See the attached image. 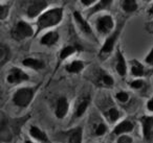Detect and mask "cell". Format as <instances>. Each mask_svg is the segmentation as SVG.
<instances>
[{
  "mask_svg": "<svg viewBox=\"0 0 153 143\" xmlns=\"http://www.w3.org/2000/svg\"><path fill=\"white\" fill-rule=\"evenodd\" d=\"M58 39H59V34H58L57 32H49L42 37V39H41V44L51 46V45H53L57 42Z\"/></svg>",
  "mask_w": 153,
  "mask_h": 143,
  "instance_id": "obj_11",
  "label": "cell"
},
{
  "mask_svg": "<svg viewBox=\"0 0 153 143\" xmlns=\"http://www.w3.org/2000/svg\"><path fill=\"white\" fill-rule=\"evenodd\" d=\"M122 7H123V10L125 12H127V13H132V12H134L137 9V3H136V1H134V0H125V1H123Z\"/></svg>",
  "mask_w": 153,
  "mask_h": 143,
  "instance_id": "obj_22",
  "label": "cell"
},
{
  "mask_svg": "<svg viewBox=\"0 0 153 143\" xmlns=\"http://www.w3.org/2000/svg\"><path fill=\"white\" fill-rule=\"evenodd\" d=\"M23 65L26 66V67L33 68V69H41V68H44V63L40 60L37 59H25L23 62Z\"/></svg>",
  "mask_w": 153,
  "mask_h": 143,
  "instance_id": "obj_16",
  "label": "cell"
},
{
  "mask_svg": "<svg viewBox=\"0 0 153 143\" xmlns=\"http://www.w3.org/2000/svg\"><path fill=\"white\" fill-rule=\"evenodd\" d=\"M9 12H10L9 5H3V4L0 5V19L4 20L7 17V15H9Z\"/></svg>",
  "mask_w": 153,
  "mask_h": 143,
  "instance_id": "obj_26",
  "label": "cell"
},
{
  "mask_svg": "<svg viewBox=\"0 0 153 143\" xmlns=\"http://www.w3.org/2000/svg\"><path fill=\"white\" fill-rule=\"evenodd\" d=\"M68 111V101L66 100L65 97L59 98L57 102V108H56V116L60 119L65 117L66 113Z\"/></svg>",
  "mask_w": 153,
  "mask_h": 143,
  "instance_id": "obj_9",
  "label": "cell"
},
{
  "mask_svg": "<svg viewBox=\"0 0 153 143\" xmlns=\"http://www.w3.org/2000/svg\"><path fill=\"white\" fill-rule=\"evenodd\" d=\"M105 132H106V125H105V124L100 123L98 126H97L96 134L98 135V136H102V135H104Z\"/></svg>",
  "mask_w": 153,
  "mask_h": 143,
  "instance_id": "obj_28",
  "label": "cell"
},
{
  "mask_svg": "<svg viewBox=\"0 0 153 143\" xmlns=\"http://www.w3.org/2000/svg\"><path fill=\"white\" fill-rule=\"evenodd\" d=\"M36 92L35 88H21L18 89L13 95V101L18 107L25 108L32 101L33 97Z\"/></svg>",
  "mask_w": 153,
  "mask_h": 143,
  "instance_id": "obj_3",
  "label": "cell"
},
{
  "mask_svg": "<svg viewBox=\"0 0 153 143\" xmlns=\"http://www.w3.org/2000/svg\"><path fill=\"white\" fill-rule=\"evenodd\" d=\"M47 1H34L30 3V5L27 9V16L30 18H35L47 7Z\"/></svg>",
  "mask_w": 153,
  "mask_h": 143,
  "instance_id": "obj_7",
  "label": "cell"
},
{
  "mask_svg": "<svg viewBox=\"0 0 153 143\" xmlns=\"http://www.w3.org/2000/svg\"><path fill=\"white\" fill-rule=\"evenodd\" d=\"M131 87L134 89H140L143 87V80H133L131 83Z\"/></svg>",
  "mask_w": 153,
  "mask_h": 143,
  "instance_id": "obj_31",
  "label": "cell"
},
{
  "mask_svg": "<svg viewBox=\"0 0 153 143\" xmlns=\"http://www.w3.org/2000/svg\"><path fill=\"white\" fill-rule=\"evenodd\" d=\"M76 47H74V46H66V47H64L63 49H62V51H61V53H60V60H65L67 57H69V55H71L72 53H74L76 52Z\"/></svg>",
  "mask_w": 153,
  "mask_h": 143,
  "instance_id": "obj_24",
  "label": "cell"
},
{
  "mask_svg": "<svg viewBox=\"0 0 153 143\" xmlns=\"http://www.w3.org/2000/svg\"><path fill=\"white\" fill-rule=\"evenodd\" d=\"M132 128H133V124L130 121H128V120H126V121L121 122L117 126H115L113 133H114L115 135H121V134H124V133L131 132Z\"/></svg>",
  "mask_w": 153,
  "mask_h": 143,
  "instance_id": "obj_12",
  "label": "cell"
},
{
  "mask_svg": "<svg viewBox=\"0 0 153 143\" xmlns=\"http://www.w3.org/2000/svg\"><path fill=\"white\" fill-rule=\"evenodd\" d=\"M88 103H89V99L88 98H84L78 103L76 108V117H81L84 114V112L86 111L88 107Z\"/></svg>",
  "mask_w": 153,
  "mask_h": 143,
  "instance_id": "obj_20",
  "label": "cell"
},
{
  "mask_svg": "<svg viewBox=\"0 0 153 143\" xmlns=\"http://www.w3.org/2000/svg\"><path fill=\"white\" fill-rule=\"evenodd\" d=\"M106 115H107V117H108V119L110 120V121H115V120H117V118H119L120 113H119V111H117V109L112 108V109H110L108 112H107Z\"/></svg>",
  "mask_w": 153,
  "mask_h": 143,
  "instance_id": "obj_25",
  "label": "cell"
},
{
  "mask_svg": "<svg viewBox=\"0 0 153 143\" xmlns=\"http://www.w3.org/2000/svg\"><path fill=\"white\" fill-rule=\"evenodd\" d=\"M146 62L150 65H153V49L150 51V53L148 55V57H146Z\"/></svg>",
  "mask_w": 153,
  "mask_h": 143,
  "instance_id": "obj_32",
  "label": "cell"
},
{
  "mask_svg": "<svg viewBox=\"0 0 153 143\" xmlns=\"http://www.w3.org/2000/svg\"><path fill=\"white\" fill-rule=\"evenodd\" d=\"M10 55H11V52H10L9 47H7L5 45H1L0 46V65H4L10 60Z\"/></svg>",
  "mask_w": 153,
  "mask_h": 143,
  "instance_id": "obj_19",
  "label": "cell"
},
{
  "mask_svg": "<svg viewBox=\"0 0 153 143\" xmlns=\"http://www.w3.org/2000/svg\"><path fill=\"white\" fill-rule=\"evenodd\" d=\"M26 143H32V142H30V141H26Z\"/></svg>",
  "mask_w": 153,
  "mask_h": 143,
  "instance_id": "obj_36",
  "label": "cell"
},
{
  "mask_svg": "<svg viewBox=\"0 0 153 143\" xmlns=\"http://www.w3.org/2000/svg\"><path fill=\"white\" fill-rule=\"evenodd\" d=\"M113 28V19L111 16H102L97 20V29L100 34H107Z\"/></svg>",
  "mask_w": 153,
  "mask_h": 143,
  "instance_id": "obj_5",
  "label": "cell"
},
{
  "mask_svg": "<svg viewBox=\"0 0 153 143\" xmlns=\"http://www.w3.org/2000/svg\"><path fill=\"white\" fill-rule=\"evenodd\" d=\"M140 122H142L144 137L147 140H150L151 135H152V128H153V117L144 116V117L140 119Z\"/></svg>",
  "mask_w": 153,
  "mask_h": 143,
  "instance_id": "obj_8",
  "label": "cell"
},
{
  "mask_svg": "<svg viewBox=\"0 0 153 143\" xmlns=\"http://www.w3.org/2000/svg\"><path fill=\"white\" fill-rule=\"evenodd\" d=\"M63 18V10L61 7H56V9L49 10V11L43 13L38 19V32L45 28L51 27L61 22Z\"/></svg>",
  "mask_w": 153,
  "mask_h": 143,
  "instance_id": "obj_2",
  "label": "cell"
},
{
  "mask_svg": "<svg viewBox=\"0 0 153 143\" xmlns=\"http://www.w3.org/2000/svg\"><path fill=\"white\" fill-rule=\"evenodd\" d=\"M149 14H150V15H152V16H153V5L150 7V10H149Z\"/></svg>",
  "mask_w": 153,
  "mask_h": 143,
  "instance_id": "obj_35",
  "label": "cell"
},
{
  "mask_svg": "<svg viewBox=\"0 0 153 143\" xmlns=\"http://www.w3.org/2000/svg\"><path fill=\"white\" fill-rule=\"evenodd\" d=\"M74 19H76L78 25H79L80 28L82 29V32H86V34H90L91 29H90V27H89V25H88L87 22H86L85 20L83 19V17L81 16V14H80L79 12H74Z\"/></svg>",
  "mask_w": 153,
  "mask_h": 143,
  "instance_id": "obj_13",
  "label": "cell"
},
{
  "mask_svg": "<svg viewBox=\"0 0 153 143\" xmlns=\"http://www.w3.org/2000/svg\"><path fill=\"white\" fill-rule=\"evenodd\" d=\"M144 67H143L142 64H140L137 61H134L132 64L131 68V73L134 76H143L144 75Z\"/></svg>",
  "mask_w": 153,
  "mask_h": 143,
  "instance_id": "obj_23",
  "label": "cell"
},
{
  "mask_svg": "<svg viewBox=\"0 0 153 143\" xmlns=\"http://www.w3.org/2000/svg\"><path fill=\"white\" fill-rule=\"evenodd\" d=\"M117 143H132V139L131 137L124 135V136L120 137L119 140H117Z\"/></svg>",
  "mask_w": 153,
  "mask_h": 143,
  "instance_id": "obj_30",
  "label": "cell"
},
{
  "mask_svg": "<svg viewBox=\"0 0 153 143\" xmlns=\"http://www.w3.org/2000/svg\"><path fill=\"white\" fill-rule=\"evenodd\" d=\"M33 35H34V30L32 26L24 21H19L18 23H16L12 29V37L16 41H21L23 39L30 38Z\"/></svg>",
  "mask_w": 153,
  "mask_h": 143,
  "instance_id": "obj_4",
  "label": "cell"
},
{
  "mask_svg": "<svg viewBox=\"0 0 153 143\" xmlns=\"http://www.w3.org/2000/svg\"><path fill=\"white\" fill-rule=\"evenodd\" d=\"M84 68V63L81 61H74L66 66V70L71 73H79Z\"/></svg>",
  "mask_w": 153,
  "mask_h": 143,
  "instance_id": "obj_17",
  "label": "cell"
},
{
  "mask_svg": "<svg viewBox=\"0 0 153 143\" xmlns=\"http://www.w3.org/2000/svg\"><path fill=\"white\" fill-rule=\"evenodd\" d=\"M27 80L28 75L26 73H24L19 68H12L9 75H7V82L10 84H18V83H21L23 80Z\"/></svg>",
  "mask_w": 153,
  "mask_h": 143,
  "instance_id": "obj_6",
  "label": "cell"
},
{
  "mask_svg": "<svg viewBox=\"0 0 153 143\" xmlns=\"http://www.w3.org/2000/svg\"><path fill=\"white\" fill-rule=\"evenodd\" d=\"M117 71L120 75L124 76L126 74V70H127V68H126V62H125V60H124L123 55H122V52L120 50L117 52Z\"/></svg>",
  "mask_w": 153,
  "mask_h": 143,
  "instance_id": "obj_14",
  "label": "cell"
},
{
  "mask_svg": "<svg viewBox=\"0 0 153 143\" xmlns=\"http://www.w3.org/2000/svg\"><path fill=\"white\" fill-rule=\"evenodd\" d=\"M111 4V1L110 0H102V1H99L98 3H97L96 5H94V7H92L91 10L89 11V15H91V14L96 13V12H99V11H102V10H105L107 9V7H109V5Z\"/></svg>",
  "mask_w": 153,
  "mask_h": 143,
  "instance_id": "obj_21",
  "label": "cell"
},
{
  "mask_svg": "<svg viewBox=\"0 0 153 143\" xmlns=\"http://www.w3.org/2000/svg\"><path fill=\"white\" fill-rule=\"evenodd\" d=\"M117 98L122 102H125V101L128 100V94L126 92H120L117 94Z\"/></svg>",
  "mask_w": 153,
  "mask_h": 143,
  "instance_id": "obj_29",
  "label": "cell"
},
{
  "mask_svg": "<svg viewBox=\"0 0 153 143\" xmlns=\"http://www.w3.org/2000/svg\"><path fill=\"white\" fill-rule=\"evenodd\" d=\"M69 143H82V128H76L69 134Z\"/></svg>",
  "mask_w": 153,
  "mask_h": 143,
  "instance_id": "obj_18",
  "label": "cell"
},
{
  "mask_svg": "<svg viewBox=\"0 0 153 143\" xmlns=\"http://www.w3.org/2000/svg\"><path fill=\"white\" fill-rule=\"evenodd\" d=\"M94 1V0H82L81 1V3L82 4H84V5H90V4H92Z\"/></svg>",
  "mask_w": 153,
  "mask_h": 143,
  "instance_id": "obj_33",
  "label": "cell"
},
{
  "mask_svg": "<svg viewBox=\"0 0 153 143\" xmlns=\"http://www.w3.org/2000/svg\"><path fill=\"white\" fill-rule=\"evenodd\" d=\"M27 118H21V119H9L2 116L1 118V124H0V137L3 141H10L14 136L19 133L22 123L26 121Z\"/></svg>",
  "mask_w": 153,
  "mask_h": 143,
  "instance_id": "obj_1",
  "label": "cell"
},
{
  "mask_svg": "<svg viewBox=\"0 0 153 143\" xmlns=\"http://www.w3.org/2000/svg\"><path fill=\"white\" fill-rule=\"evenodd\" d=\"M119 35H120V29L117 30L112 36L109 37V38L107 39L106 42H105V44H104V46H103V48H102V52L108 53V52H111V51H112L113 47H114V43H115V41H117Z\"/></svg>",
  "mask_w": 153,
  "mask_h": 143,
  "instance_id": "obj_10",
  "label": "cell"
},
{
  "mask_svg": "<svg viewBox=\"0 0 153 143\" xmlns=\"http://www.w3.org/2000/svg\"><path fill=\"white\" fill-rule=\"evenodd\" d=\"M147 107H148V110H149V111L153 112V100L148 101V103H147Z\"/></svg>",
  "mask_w": 153,
  "mask_h": 143,
  "instance_id": "obj_34",
  "label": "cell"
},
{
  "mask_svg": "<svg viewBox=\"0 0 153 143\" xmlns=\"http://www.w3.org/2000/svg\"><path fill=\"white\" fill-rule=\"evenodd\" d=\"M30 134L33 138L37 139V140H39V141H42V142H47V140H48L46 134H45L44 132H42L40 128H37V126H32V128H30Z\"/></svg>",
  "mask_w": 153,
  "mask_h": 143,
  "instance_id": "obj_15",
  "label": "cell"
},
{
  "mask_svg": "<svg viewBox=\"0 0 153 143\" xmlns=\"http://www.w3.org/2000/svg\"><path fill=\"white\" fill-rule=\"evenodd\" d=\"M101 80H102L103 84L107 87H111L113 85V78L111 77L110 75H108V74H103Z\"/></svg>",
  "mask_w": 153,
  "mask_h": 143,
  "instance_id": "obj_27",
  "label": "cell"
}]
</instances>
